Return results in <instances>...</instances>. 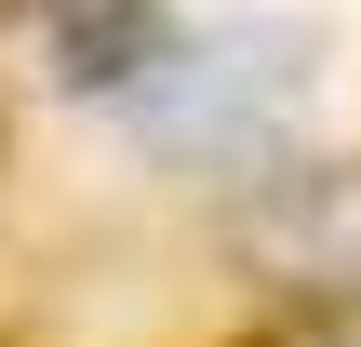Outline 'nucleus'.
<instances>
[{"label":"nucleus","mask_w":361,"mask_h":347,"mask_svg":"<svg viewBox=\"0 0 361 347\" xmlns=\"http://www.w3.org/2000/svg\"><path fill=\"white\" fill-rule=\"evenodd\" d=\"M295 27H228V40H188L147 94H134V134L174 147V160H241L268 147V120L295 107Z\"/></svg>","instance_id":"nucleus-1"},{"label":"nucleus","mask_w":361,"mask_h":347,"mask_svg":"<svg viewBox=\"0 0 361 347\" xmlns=\"http://www.w3.org/2000/svg\"><path fill=\"white\" fill-rule=\"evenodd\" d=\"M174 53H188L174 0H54V80H67V94L134 107V94H147Z\"/></svg>","instance_id":"nucleus-2"}]
</instances>
